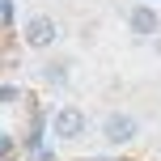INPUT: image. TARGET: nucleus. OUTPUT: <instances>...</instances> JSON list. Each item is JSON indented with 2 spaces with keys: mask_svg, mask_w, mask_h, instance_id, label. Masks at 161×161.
Listing matches in <instances>:
<instances>
[{
  "mask_svg": "<svg viewBox=\"0 0 161 161\" xmlns=\"http://www.w3.org/2000/svg\"><path fill=\"white\" fill-rule=\"evenodd\" d=\"M51 131H55L59 140H80L85 136V110H80V106H59L55 119H51Z\"/></svg>",
  "mask_w": 161,
  "mask_h": 161,
  "instance_id": "f257e3e1",
  "label": "nucleus"
},
{
  "mask_svg": "<svg viewBox=\"0 0 161 161\" xmlns=\"http://www.w3.org/2000/svg\"><path fill=\"white\" fill-rule=\"evenodd\" d=\"M25 47H34V51H42V47H51L55 42V34H59V25H55V17H47V13H38V17H30L25 21Z\"/></svg>",
  "mask_w": 161,
  "mask_h": 161,
  "instance_id": "f03ea898",
  "label": "nucleus"
},
{
  "mask_svg": "<svg viewBox=\"0 0 161 161\" xmlns=\"http://www.w3.org/2000/svg\"><path fill=\"white\" fill-rule=\"evenodd\" d=\"M136 131H140V123L131 119V114H106V123H102V136L110 140V144H127V140H136Z\"/></svg>",
  "mask_w": 161,
  "mask_h": 161,
  "instance_id": "7ed1b4c3",
  "label": "nucleus"
},
{
  "mask_svg": "<svg viewBox=\"0 0 161 161\" xmlns=\"http://www.w3.org/2000/svg\"><path fill=\"white\" fill-rule=\"evenodd\" d=\"M127 25H131V34H136V38H153V34L161 30V17H157L153 4H136V8L127 13Z\"/></svg>",
  "mask_w": 161,
  "mask_h": 161,
  "instance_id": "20e7f679",
  "label": "nucleus"
},
{
  "mask_svg": "<svg viewBox=\"0 0 161 161\" xmlns=\"http://www.w3.org/2000/svg\"><path fill=\"white\" fill-rule=\"evenodd\" d=\"M64 68H68V64H51V68H47V80H51V85H64V76H68Z\"/></svg>",
  "mask_w": 161,
  "mask_h": 161,
  "instance_id": "39448f33",
  "label": "nucleus"
},
{
  "mask_svg": "<svg viewBox=\"0 0 161 161\" xmlns=\"http://www.w3.org/2000/svg\"><path fill=\"white\" fill-rule=\"evenodd\" d=\"M157 55H161V34H157Z\"/></svg>",
  "mask_w": 161,
  "mask_h": 161,
  "instance_id": "423d86ee",
  "label": "nucleus"
}]
</instances>
